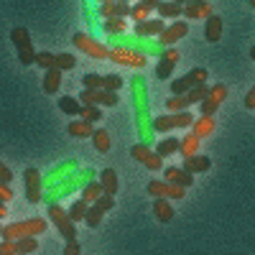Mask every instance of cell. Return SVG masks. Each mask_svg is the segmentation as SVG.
<instances>
[{"label": "cell", "instance_id": "37", "mask_svg": "<svg viewBox=\"0 0 255 255\" xmlns=\"http://www.w3.org/2000/svg\"><path fill=\"white\" fill-rule=\"evenodd\" d=\"M77 67V59L72 54H56V69L61 72H72Z\"/></svg>", "mask_w": 255, "mask_h": 255}, {"label": "cell", "instance_id": "39", "mask_svg": "<svg viewBox=\"0 0 255 255\" xmlns=\"http://www.w3.org/2000/svg\"><path fill=\"white\" fill-rule=\"evenodd\" d=\"M15 245H18V253H23V255L38 250V240L36 238H20V240H15Z\"/></svg>", "mask_w": 255, "mask_h": 255}, {"label": "cell", "instance_id": "54", "mask_svg": "<svg viewBox=\"0 0 255 255\" xmlns=\"http://www.w3.org/2000/svg\"><path fill=\"white\" fill-rule=\"evenodd\" d=\"M100 3H102V5H105V3H115V0H100Z\"/></svg>", "mask_w": 255, "mask_h": 255}, {"label": "cell", "instance_id": "57", "mask_svg": "<svg viewBox=\"0 0 255 255\" xmlns=\"http://www.w3.org/2000/svg\"><path fill=\"white\" fill-rule=\"evenodd\" d=\"M0 232H3V225H0Z\"/></svg>", "mask_w": 255, "mask_h": 255}, {"label": "cell", "instance_id": "47", "mask_svg": "<svg viewBox=\"0 0 255 255\" xmlns=\"http://www.w3.org/2000/svg\"><path fill=\"white\" fill-rule=\"evenodd\" d=\"M0 181H3V184H10V181H13V171H10L3 161H0Z\"/></svg>", "mask_w": 255, "mask_h": 255}, {"label": "cell", "instance_id": "3", "mask_svg": "<svg viewBox=\"0 0 255 255\" xmlns=\"http://www.w3.org/2000/svg\"><path fill=\"white\" fill-rule=\"evenodd\" d=\"M110 61H115V64H123V67L143 69L145 64H148V56H145L143 51H135V49L115 46V49H110Z\"/></svg>", "mask_w": 255, "mask_h": 255}, {"label": "cell", "instance_id": "32", "mask_svg": "<svg viewBox=\"0 0 255 255\" xmlns=\"http://www.w3.org/2000/svg\"><path fill=\"white\" fill-rule=\"evenodd\" d=\"M87 209H90V202H84V199L72 202V209H69L72 222H84V217H87Z\"/></svg>", "mask_w": 255, "mask_h": 255}, {"label": "cell", "instance_id": "7", "mask_svg": "<svg viewBox=\"0 0 255 255\" xmlns=\"http://www.w3.org/2000/svg\"><path fill=\"white\" fill-rule=\"evenodd\" d=\"M72 44H74L79 51H84L87 56H92V59H110V49H108V46H102L100 41L90 38L87 33H74Z\"/></svg>", "mask_w": 255, "mask_h": 255}, {"label": "cell", "instance_id": "28", "mask_svg": "<svg viewBox=\"0 0 255 255\" xmlns=\"http://www.w3.org/2000/svg\"><path fill=\"white\" fill-rule=\"evenodd\" d=\"M100 184L105 189V194L115 197V191H118V174H115V168H105V171L100 174Z\"/></svg>", "mask_w": 255, "mask_h": 255}, {"label": "cell", "instance_id": "18", "mask_svg": "<svg viewBox=\"0 0 255 255\" xmlns=\"http://www.w3.org/2000/svg\"><path fill=\"white\" fill-rule=\"evenodd\" d=\"M209 166H212V161H209V156H199V153H194V156H189V158H184V171H189V174H202V171H209Z\"/></svg>", "mask_w": 255, "mask_h": 255}, {"label": "cell", "instance_id": "46", "mask_svg": "<svg viewBox=\"0 0 255 255\" xmlns=\"http://www.w3.org/2000/svg\"><path fill=\"white\" fill-rule=\"evenodd\" d=\"M97 204H100L105 212H110V209L115 207V197H113V194H102V197L97 199Z\"/></svg>", "mask_w": 255, "mask_h": 255}, {"label": "cell", "instance_id": "53", "mask_svg": "<svg viewBox=\"0 0 255 255\" xmlns=\"http://www.w3.org/2000/svg\"><path fill=\"white\" fill-rule=\"evenodd\" d=\"M176 3H181V5H189V3H207V0H176Z\"/></svg>", "mask_w": 255, "mask_h": 255}, {"label": "cell", "instance_id": "4", "mask_svg": "<svg viewBox=\"0 0 255 255\" xmlns=\"http://www.w3.org/2000/svg\"><path fill=\"white\" fill-rule=\"evenodd\" d=\"M49 217H51V222L56 225V230L61 232V238L67 243L77 240V227H74V222L69 217V212H64L59 204H49Z\"/></svg>", "mask_w": 255, "mask_h": 255}, {"label": "cell", "instance_id": "42", "mask_svg": "<svg viewBox=\"0 0 255 255\" xmlns=\"http://www.w3.org/2000/svg\"><path fill=\"white\" fill-rule=\"evenodd\" d=\"M130 18L135 20V23H140V20H148V18H151V10H148L145 5H140V3H135V5L130 8Z\"/></svg>", "mask_w": 255, "mask_h": 255}, {"label": "cell", "instance_id": "35", "mask_svg": "<svg viewBox=\"0 0 255 255\" xmlns=\"http://www.w3.org/2000/svg\"><path fill=\"white\" fill-rule=\"evenodd\" d=\"M102 194H105V189H102L100 181H97V184H87V186L82 189V199H84V202H97Z\"/></svg>", "mask_w": 255, "mask_h": 255}, {"label": "cell", "instance_id": "51", "mask_svg": "<svg viewBox=\"0 0 255 255\" xmlns=\"http://www.w3.org/2000/svg\"><path fill=\"white\" fill-rule=\"evenodd\" d=\"M138 3H140V5H145L148 10H151V13H153V10H156V8L161 5V0H138Z\"/></svg>", "mask_w": 255, "mask_h": 255}, {"label": "cell", "instance_id": "17", "mask_svg": "<svg viewBox=\"0 0 255 255\" xmlns=\"http://www.w3.org/2000/svg\"><path fill=\"white\" fill-rule=\"evenodd\" d=\"M156 13L163 20H176L179 15H184V5L176 3V0H161V5L156 8Z\"/></svg>", "mask_w": 255, "mask_h": 255}, {"label": "cell", "instance_id": "8", "mask_svg": "<svg viewBox=\"0 0 255 255\" xmlns=\"http://www.w3.org/2000/svg\"><path fill=\"white\" fill-rule=\"evenodd\" d=\"M148 194H151L153 199H158V197H163V199H184V194H186V186H179V184H171V181H151L148 184Z\"/></svg>", "mask_w": 255, "mask_h": 255}, {"label": "cell", "instance_id": "9", "mask_svg": "<svg viewBox=\"0 0 255 255\" xmlns=\"http://www.w3.org/2000/svg\"><path fill=\"white\" fill-rule=\"evenodd\" d=\"M79 102L82 105H105V108H115L120 100H118V92H110V90H82Z\"/></svg>", "mask_w": 255, "mask_h": 255}, {"label": "cell", "instance_id": "49", "mask_svg": "<svg viewBox=\"0 0 255 255\" xmlns=\"http://www.w3.org/2000/svg\"><path fill=\"white\" fill-rule=\"evenodd\" d=\"M82 250H79V243L77 240H69L67 243V248H64V255H79Z\"/></svg>", "mask_w": 255, "mask_h": 255}, {"label": "cell", "instance_id": "19", "mask_svg": "<svg viewBox=\"0 0 255 255\" xmlns=\"http://www.w3.org/2000/svg\"><path fill=\"white\" fill-rule=\"evenodd\" d=\"M153 215H156V220L158 222H171L174 220V204H171V199H163V197H158V199H153Z\"/></svg>", "mask_w": 255, "mask_h": 255}, {"label": "cell", "instance_id": "58", "mask_svg": "<svg viewBox=\"0 0 255 255\" xmlns=\"http://www.w3.org/2000/svg\"><path fill=\"white\" fill-rule=\"evenodd\" d=\"M15 255H23V253H15Z\"/></svg>", "mask_w": 255, "mask_h": 255}, {"label": "cell", "instance_id": "25", "mask_svg": "<svg viewBox=\"0 0 255 255\" xmlns=\"http://www.w3.org/2000/svg\"><path fill=\"white\" fill-rule=\"evenodd\" d=\"M92 143H95V148H97L100 153H108V151H110V145H113V138H110V133L105 130V128H95Z\"/></svg>", "mask_w": 255, "mask_h": 255}, {"label": "cell", "instance_id": "12", "mask_svg": "<svg viewBox=\"0 0 255 255\" xmlns=\"http://www.w3.org/2000/svg\"><path fill=\"white\" fill-rule=\"evenodd\" d=\"M23 184H26V199L31 204H38L41 202V174H38V168H26Z\"/></svg>", "mask_w": 255, "mask_h": 255}, {"label": "cell", "instance_id": "55", "mask_svg": "<svg viewBox=\"0 0 255 255\" xmlns=\"http://www.w3.org/2000/svg\"><path fill=\"white\" fill-rule=\"evenodd\" d=\"M250 56H253V59H255V46H253V49H250Z\"/></svg>", "mask_w": 255, "mask_h": 255}, {"label": "cell", "instance_id": "6", "mask_svg": "<svg viewBox=\"0 0 255 255\" xmlns=\"http://www.w3.org/2000/svg\"><path fill=\"white\" fill-rule=\"evenodd\" d=\"M225 100H227V87H225V84H222V82L212 84L209 92H207V97L199 102V113H202V115H215Z\"/></svg>", "mask_w": 255, "mask_h": 255}, {"label": "cell", "instance_id": "31", "mask_svg": "<svg viewBox=\"0 0 255 255\" xmlns=\"http://www.w3.org/2000/svg\"><path fill=\"white\" fill-rule=\"evenodd\" d=\"M102 28L108 31L110 36H118V33H125L128 31V20L125 18H105Z\"/></svg>", "mask_w": 255, "mask_h": 255}, {"label": "cell", "instance_id": "22", "mask_svg": "<svg viewBox=\"0 0 255 255\" xmlns=\"http://www.w3.org/2000/svg\"><path fill=\"white\" fill-rule=\"evenodd\" d=\"M184 15L189 20H197V18H209L212 15V3L207 0V3H189L184 5Z\"/></svg>", "mask_w": 255, "mask_h": 255}, {"label": "cell", "instance_id": "33", "mask_svg": "<svg viewBox=\"0 0 255 255\" xmlns=\"http://www.w3.org/2000/svg\"><path fill=\"white\" fill-rule=\"evenodd\" d=\"M102 215H105V209H102L97 202H92L90 209H87V217H84V222H87L90 227H100V225H102Z\"/></svg>", "mask_w": 255, "mask_h": 255}, {"label": "cell", "instance_id": "48", "mask_svg": "<svg viewBox=\"0 0 255 255\" xmlns=\"http://www.w3.org/2000/svg\"><path fill=\"white\" fill-rule=\"evenodd\" d=\"M0 199H3L5 204L13 199V189H10L8 184H3V181H0Z\"/></svg>", "mask_w": 255, "mask_h": 255}, {"label": "cell", "instance_id": "26", "mask_svg": "<svg viewBox=\"0 0 255 255\" xmlns=\"http://www.w3.org/2000/svg\"><path fill=\"white\" fill-rule=\"evenodd\" d=\"M59 110L67 113V115H72V118H82L84 105H82L79 100H74V97H61V100H59Z\"/></svg>", "mask_w": 255, "mask_h": 255}, {"label": "cell", "instance_id": "56", "mask_svg": "<svg viewBox=\"0 0 255 255\" xmlns=\"http://www.w3.org/2000/svg\"><path fill=\"white\" fill-rule=\"evenodd\" d=\"M250 5H253V8H255V0H250Z\"/></svg>", "mask_w": 255, "mask_h": 255}, {"label": "cell", "instance_id": "20", "mask_svg": "<svg viewBox=\"0 0 255 255\" xmlns=\"http://www.w3.org/2000/svg\"><path fill=\"white\" fill-rule=\"evenodd\" d=\"M102 18H130V5L128 3H105L100 5Z\"/></svg>", "mask_w": 255, "mask_h": 255}, {"label": "cell", "instance_id": "5", "mask_svg": "<svg viewBox=\"0 0 255 255\" xmlns=\"http://www.w3.org/2000/svg\"><path fill=\"white\" fill-rule=\"evenodd\" d=\"M191 123H194V118H191V113H168V115H161L153 120V130L156 133H168L174 130V128H189Z\"/></svg>", "mask_w": 255, "mask_h": 255}, {"label": "cell", "instance_id": "13", "mask_svg": "<svg viewBox=\"0 0 255 255\" xmlns=\"http://www.w3.org/2000/svg\"><path fill=\"white\" fill-rule=\"evenodd\" d=\"M176 64H179V51H176V49H171V46L163 49L161 61H158V67H156V77H158V79H168Z\"/></svg>", "mask_w": 255, "mask_h": 255}, {"label": "cell", "instance_id": "14", "mask_svg": "<svg viewBox=\"0 0 255 255\" xmlns=\"http://www.w3.org/2000/svg\"><path fill=\"white\" fill-rule=\"evenodd\" d=\"M166 26H163V18H156V20H140V23H135V28H133V33L135 36H140V38H153V36H161V31H163Z\"/></svg>", "mask_w": 255, "mask_h": 255}, {"label": "cell", "instance_id": "2", "mask_svg": "<svg viewBox=\"0 0 255 255\" xmlns=\"http://www.w3.org/2000/svg\"><path fill=\"white\" fill-rule=\"evenodd\" d=\"M10 41H13V46L18 51V61L20 64H26V67H31V64H36V49H33V41H31V33L28 28L23 26H18L10 31Z\"/></svg>", "mask_w": 255, "mask_h": 255}, {"label": "cell", "instance_id": "11", "mask_svg": "<svg viewBox=\"0 0 255 255\" xmlns=\"http://www.w3.org/2000/svg\"><path fill=\"white\" fill-rule=\"evenodd\" d=\"M186 33H189V23H186V20H174L171 26H166V28L161 31L158 44H161L163 49H168V46H174V41L184 38Z\"/></svg>", "mask_w": 255, "mask_h": 255}, {"label": "cell", "instance_id": "38", "mask_svg": "<svg viewBox=\"0 0 255 255\" xmlns=\"http://www.w3.org/2000/svg\"><path fill=\"white\" fill-rule=\"evenodd\" d=\"M82 84H84V90H102L105 87V77H100V74H84Z\"/></svg>", "mask_w": 255, "mask_h": 255}, {"label": "cell", "instance_id": "10", "mask_svg": "<svg viewBox=\"0 0 255 255\" xmlns=\"http://www.w3.org/2000/svg\"><path fill=\"white\" fill-rule=\"evenodd\" d=\"M130 153H133V158L138 163H143L145 168H151V171H161V168H163V158L156 151H151L148 145H143V143H135Z\"/></svg>", "mask_w": 255, "mask_h": 255}, {"label": "cell", "instance_id": "36", "mask_svg": "<svg viewBox=\"0 0 255 255\" xmlns=\"http://www.w3.org/2000/svg\"><path fill=\"white\" fill-rule=\"evenodd\" d=\"M207 92H209V84L202 82V84H197V87H191V90L186 92V97H189L191 105H194V102H202V100L207 97Z\"/></svg>", "mask_w": 255, "mask_h": 255}, {"label": "cell", "instance_id": "40", "mask_svg": "<svg viewBox=\"0 0 255 255\" xmlns=\"http://www.w3.org/2000/svg\"><path fill=\"white\" fill-rule=\"evenodd\" d=\"M36 64H38V67H44V69H51V67H56V54H51V51H38V54H36Z\"/></svg>", "mask_w": 255, "mask_h": 255}, {"label": "cell", "instance_id": "50", "mask_svg": "<svg viewBox=\"0 0 255 255\" xmlns=\"http://www.w3.org/2000/svg\"><path fill=\"white\" fill-rule=\"evenodd\" d=\"M245 108H248V110H255V87L245 95Z\"/></svg>", "mask_w": 255, "mask_h": 255}, {"label": "cell", "instance_id": "1", "mask_svg": "<svg viewBox=\"0 0 255 255\" xmlns=\"http://www.w3.org/2000/svg\"><path fill=\"white\" fill-rule=\"evenodd\" d=\"M46 230V222L41 217L33 220H23V222H13V225H3V240H20V238H36Z\"/></svg>", "mask_w": 255, "mask_h": 255}, {"label": "cell", "instance_id": "24", "mask_svg": "<svg viewBox=\"0 0 255 255\" xmlns=\"http://www.w3.org/2000/svg\"><path fill=\"white\" fill-rule=\"evenodd\" d=\"M59 87H61V69H56V67L46 69V74H44V92L56 95Z\"/></svg>", "mask_w": 255, "mask_h": 255}, {"label": "cell", "instance_id": "16", "mask_svg": "<svg viewBox=\"0 0 255 255\" xmlns=\"http://www.w3.org/2000/svg\"><path fill=\"white\" fill-rule=\"evenodd\" d=\"M204 38L209 41V44H217V41L222 38V18L212 13L207 20H204Z\"/></svg>", "mask_w": 255, "mask_h": 255}, {"label": "cell", "instance_id": "34", "mask_svg": "<svg viewBox=\"0 0 255 255\" xmlns=\"http://www.w3.org/2000/svg\"><path fill=\"white\" fill-rule=\"evenodd\" d=\"M207 79H209V74H207V69H202V67H197V69H191L189 74H184V82L189 84V90L197 87V84H202V82H207Z\"/></svg>", "mask_w": 255, "mask_h": 255}, {"label": "cell", "instance_id": "30", "mask_svg": "<svg viewBox=\"0 0 255 255\" xmlns=\"http://www.w3.org/2000/svg\"><path fill=\"white\" fill-rule=\"evenodd\" d=\"M189 105H191V102H189L186 95H171V97L166 100V110H168V113H184Z\"/></svg>", "mask_w": 255, "mask_h": 255}, {"label": "cell", "instance_id": "45", "mask_svg": "<svg viewBox=\"0 0 255 255\" xmlns=\"http://www.w3.org/2000/svg\"><path fill=\"white\" fill-rule=\"evenodd\" d=\"M15 253H18L15 240H3L0 243V255H15Z\"/></svg>", "mask_w": 255, "mask_h": 255}, {"label": "cell", "instance_id": "41", "mask_svg": "<svg viewBox=\"0 0 255 255\" xmlns=\"http://www.w3.org/2000/svg\"><path fill=\"white\" fill-rule=\"evenodd\" d=\"M102 118L100 108L97 105H84V110H82V120H87V123H97Z\"/></svg>", "mask_w": 255, "mask_h": 255}, {"label": "cell", "instance_id": "23", "mask_svg": "<svg viewBox=\"0 0 255 255\" xmlns=\"http://www.w3.org/2000/svg\"><path fill=\"white\" fill-rule=\"evenodd\" d=\"M67 130H69V135H74V138H92V133H95V128H92V123H87V120H74V123H69L67 125Z\"/></svg>", "mask_w": 255, "mask_h": 255}, {"label": "cell", "instance_id": "44", "mask_svg": "<svg viewBox=\"0 0 255 255\" xmlns=\"http://www.w3.org/2000/svg\"><path fill=\"white\" fill-rule=\"evenodd\" d=\"M186 92H189V84L184 82V77L171 82V95H186Z\"/></svg>", "mask_w": 255, "mask_h": 255}, {"label": "cell", "instance_id": "15", "mask_svg": "<svg viewBox=\"0 0 255 255\" xmlns=\"http://www.w3.org/2000/svg\"><path fill=\"white\" fill-rule=\"evenodd\" d=\"M163 176H166V181L179 184V186H191V184H194V174L184 171V168H176V166H166Z\"/></svg>", "mask_w": 255, "mask_h": 255}, {"label": "cell", "instance_id": "52", "mask_svg": "<svg viewBox=\"0 0 255 255\" xmlns=\"http://www.w3.org/2000/svg\"><path fill=\"white\" fill-rule=\"evenodd\" d=\"M5 215H8V207H5V202H3V199H0V220H3Z\"/></svg>", "mask_w": 255, "mask_h": 255}, {"label": "cell", "instance_id": "43", "mask_svg": "<svg viewBox=\"0 0 255 255\" xmlns=\"http://www.w3.org/2000/svg\"><path fill=\"white\" fill-rule=\"evenodd\" d=\"M120 87H123V77H120V74H105V87H102V90L118 92Z\"/></svg>", "mask_w": 255, "mask_h": 255}, {"label": "cell", "instance_id": "29", "mask_svg": "<svg viewBox=\"0 0 255 255\" xmlns=\"http://www.w3.org/2000/svg\"><path fill=\"white\" fill-rule=\"evenodd\" d=\"M199 135H194V133H189L184 140H181V148H179V153L184 156V158H189V156H194L197 151H199Z\"/></svg>", "mask_w": 255, "mask_h": 255}, {"label": "cell", "instance_id": "21", "mask_svg": "<svg viewBox=\"0 0 255 255\" xmlns=\"http://www.w3.org/2000/svg\"><path fill=\"white\" fill-rule=\"evenodd\" d=\"M191 133L199 135V138H207L209 133H215V115H199L194 123H191Z\"/></svg>", "mask_w": 255, "mask_h": 255}, {"label": "cell", "instance_id": "27", "mask_svg": "<svg viewBox=\"0 0 255 255\" xmlns=\"http://www.w3.org/2000/svg\"><path fill=\"white\" fill-rule=\"evenodd\" d=\"M179 148H181V140H179V138H163V140H158V145H156V153H158L161 158H166V156L179 153Z\"/></svg>", "mask_w": 255, "mask_h": 255}]
</instances>
